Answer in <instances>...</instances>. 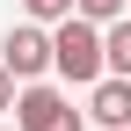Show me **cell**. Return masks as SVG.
Here are the masks:
<instances>
[{
  "instance_id": "cell-1",
  "label": "cell",
  "mask_w": 131,
  "mask_h": 131,
  "mask_svg": "<svg viewBox=\"0 0 131 131\" xmlns=\"http://www.w3.org/2000/svg\"><path fill=\"white\" fill-rule=\"evenodd\" d=\"M51 66L73 88H95V80L109 73V58H102V22H88V15H66V22L51 29Z\"/></svg>"
},
{
  "instance_id": "cell-2",
  "label": "cell",
  "mask_w": 131,
  "mask_h": 131,
  "mask_svg": "<svg viewBox=\"0 0 131 131\" xmlns=\"http://www.w3.org/2000/svg\"><path fill=\"white\" fill-rule=\"evenodd\" d=\"M15 117H22V131H80V109L58 88H37V80L15 95Z\"/></svg>"
},
{
  "instance_id": "cell-3",
  "label": "cell",
  "mask_w": 131,
  "mask_h": 131,
  "mask_svg": "<svg viewBox=\"0 0 131 131\" xmlns=\"http://www.w3.org/2000/svg\"><path fill=\"white\" fill-rule=\"evenodd\" d=\"M0 66H7L15 80H37V73H51V37H44L37 22L7 29V44H0Z\"/></svg>"
},
{
  "instance_id": "cell-4",
  "label": "cell",
  "mask_w": 131,
  "mask_h": 131,
  "mask_svg": "<svg viewBox=\"0 0 131 131\" xmlns=\"http://www.w3.org/2000/svg\"><path fill=\"white\" fill-rule=\"evenodd\" d=\"M88 117H95V124H109V131H124V124H131V80H124V73H102V80H95Z\"/></svg>"
},
{
  "instance_id": "cell-5",
  "label": "cell",
  "mask_w": 131,
  "mask_h": 131,
  "mask_svg": "<svg viewBox=\"0 0 131 131\" xmlns=\"http://www.w3.org/2000/svg\"><path fill=\"white\" fill-rule=\"evenodd\" d=\"M102 58H109V73H124V80H131V22H124V15L102 29Z\"/></svg>"
},
{
  "instance_id": "cell-6",
  "label": "cell",
  "mask_w": 131,
  "mask_h": 131,
  "mask_svg": "<svg viewBox=\"0 0 131 131\" xmlns=\"http://www.w3.org/2000/svg\"><path fill=\"white\" fill-rule=\"evenodd\" d=\"M73 15H88V22H102V29H109V22L124 15V0H73Z\"/></svg>"
},
{
  "instance_id": "cell-7",
  "label": "cell",
  "mask_w": 131,
  "mask_h": 131,
  "mask_svg": "<svg viewBox=\"0 0 131 131\" xmlns=\"http://www.w3.org/2000/svg\"><path fill=\"white\" fill-rule=\"evenodd\" d=\"M29 15H37V22H66V15H73V0H22Z\"/></svg>"
},
{
  "instance_id": "cell-8",
  "label": "cell",
  "mask_w": 131,
  "mask_h": 131,
  "mask_svg": "<svg viewBox=\"0 0 131 131\" xmlns=\"http://www.w3.org/2000/svg\"><path fill=\"white\" fill-rule=\"evenodd\" d=\"M0 109H15V73L0 66Z\"/></svg>"
},
{
  "instance_id": "cell-9",
  "label": "cell",
  "mask_w": 131,
  "mask_h": 131,
  "mask_svg": "<svg viewBox=\"0 0 131 131\" xmlns=\"http://www.w3.org/2000/svg\"><path fill=\"white\" fill-rule=\"evenodd\" d=\"M124 131H131V124H124Z\"/></svg>"
}]
</instances>
